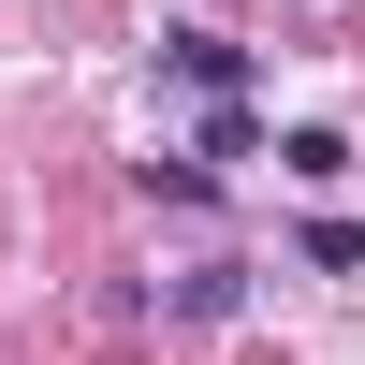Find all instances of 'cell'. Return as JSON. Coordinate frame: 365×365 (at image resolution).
<instances>
[{"instance_id": "6da1fadb", "label": "cell", "mask_w": 365, "mask_h": 365, "mask_svg": "<svg viewBox=\"0 0 365 365\" xmlns=\"http://www.w3.org/2000/svg\"><path fill=\"white\" fill-rule=\"evenodd\" d=\"M161 73H190V88H249V44H220V29H161Z\"/></svg>"}, {"instance_id": "7a4b0ae2", "label": "cell", "mask_w": 365, "mask_h": 365, "mask_svg": "<svg viewBox=\"0 0 365 365\" xmlns=\"http://www.w3.org/2000/svg\"><path fill=\"white\" fill-rule=\"evenodd\" d=\"M175 307H190V322H234V307H249V263H190V278H175Z\"/></svg>"}]
</instances>
